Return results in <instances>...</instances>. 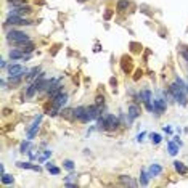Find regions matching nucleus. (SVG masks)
<instances>
[{
	"mask_svg": "<svg viewBox=\"0 0 188 188\" xmlns=\"http://www.w3.org/2000/svg\"><path fill=\"white\" fill-rule=\"evenodd\" d=\"M7 40L11 44V45H15V47H23L26 44H31V39L29 35L23 32V31H16V29H11L8 34H7Z\"/></svg>",
	"mask_w": 188,
	"mask_h": 188,
	"instance_id": "nucleus-1",
	"label": "nucleus"
},
{
	"mask_svg": "<svg viewBox=\"0 0 188 188\" xmlns=\"http://www.w3.org/2000/svg\"><path fill=\"white\" fill-rule=\"evenodd\" d=\"M100 113H101V106H98V105L87 106V108H85V114H84V117H82L80 122L87 124V122H90V121H95V119L100 117Z\"/></svg>",
	"mask_w": 188,
	"mask_h": 188,
	"instance_id": "nucleus-2",
	"label": "nucleus"
},
{
	"mask_svg": "<svg viewBox=\"0 0 188 188\" xmlns=\"http://www.w3.org/2000/svg\"><path fill=\"white\" fill-rule=\"evenodd\" d=\"M119 126H122V124H121V121H119L117 116H114V114H106V116H105V130L113 132V130H116Z\"/></svg>",
	"mask_w": 188,
	"mask_h": 188,
	"instance_id": "nucleus-3",
	"label": "nucleus"
},
{
	"mask_svg": "<svg viewBox=\"0 0 188 188\" xmlns=\"http://www.w3.org/2000/svg\"><path fill=\"white\" fill-rule=\"evenodd\" d=\"M32 21L24 18V16H13V15H8L7 21H5V26H31Z\"/></svg>",
	"mask_w": 188,
	"mask_h": 188,
	"instance_id": "nucleus-4",
	"label": "nucleus"
},
{
	"mask_svg": "<svg viewBox=\"0 0 188 188\" xmlns=\"http://www.w3.org/2000/svg\"><path fill=\"white\" fill-rule=\"evenodd\" d=\"M32 13V7H29L28 3L26 5H23V7H16L15 10H11L10 11V15H13V16H28V15H31Z\"/></svg>",
	"mask_w": 188,
	"mask_h": 188,
	"instance_id": "nucleus-5",
	"label": "nucleus"
},
{
	"mask_svg": "<svg viewBox=\"0 0 188 188\" xmlns=\"http://www.w3.org/2000/svg\"><path fill=\"white\" fill-rule=\"evenodd\" d=\"M166 108H167V105H166V100H164V98H156V100L153 101V111H154L158 116H161L163 113H166Z\"/></svg>",
	"mask_w": 188,
	"mask_h": 188,
	"instance_id": "nucleus-6",
	"label": "nucleus"
},
{
	"mask_svg": "<svg viewBox=\"0 0 188 188\" xmlns=\"http://www.w3.org/2000/svg\"><path fill=\"white\" fill-rule=\"evenodd\" d=\"M40 122H42V116H37V117L34 119L32 126L28 129V140H32V138L35 137V133L39 132V127H40Z\"/></svg>",
	"mask_w": 188,
	"mask_h": 188,
	"instance_id": "nucleus-7",
	"label": "nucleus"
},
{
	"mask_svg": "<svg viewBox=\"0 0 188 188\" xmlns=\"http://www.w3.org/2000/svg\"><path fill=\"white\" fill-rule=\"evenodd\" d=\"M29 71L23 68L21 64H10L8 66V76H24V74H28Z\"/></svg>",
	"mask_w": 188,
	"mask_h": 188,
	"instance_id": "nucleus-8",
	"label": "nucleus"
},
{
	"mask_svg": "<svg viewBox=\"0 0 188 188\" xmlns=\"http://www.w3.org/2000/svg\"><path fill=\"white\" fill-rule=\"evenodd\" d=\"M140 116V106L137 103H132L129 106V113H127V117H129V122H132L133 119H137Z\"/></svg>",
	"mask_w": 188,
	"mask_h": 188,
	"instance_id": "nucleus-9",
	"label": "nucleus"
},
{
	"mask_svg": "<svg viewBox=\"0 0 188 188\" xmlns=\"http://www.w3.org/2000/svg\"><path fill=\"white\" fill-rule=\"evenodd\" d=\"M24 55H26V53H24L21 48H11L10 53H8L10 60H23V58H26Z\"/></svg>",
	"mask_w": 188,
	"mask_h": 188,
	"instance_id": "nucleus-10",
	"label": "nucleus"
},
{
	"mask_svg": "<svg viewBox=\"0 0 188 188\" xmlns=\"http://www.w3.org/2000/svg\"><path fill=\"white\" fill-rule=\"evenodd\" d=\"M130 7V2L129 0H117V3H116V11L117 13H126Z\"/></svg>",
	"mask_w": 188,
	"mask_h": 188,
	"instance_id": "nucleus-11",
	"label": "nucleus"
},
{
	"mask_svg": "<svg viewBox=\"0 0 188 188\" xmlns=\"http://www.w3.org/2000/svg\"><path fill=\"white\" fill-rule=\"evenodd\" d=\"M174 169H175L180 175H186L188 174V167L183 163H180V161H174Z\"/></svg>",
	"mask_w": 188,
	"mask_h": 188,
	"instance_id": "nucleus-12",
	"label": "nucleus"
},
{
	"mask_svg": "<svg viewBox=\"0 0 188 188\" xmlns=\"http://www.w3.org/2000/svg\"><path fill=\"white\" fill-rule=\"evenodd\" d=\"M121 66H122V71L124 73H130L132 71V60H130V56H122Z\"/></svg>",
	"mask_w": 188,
	"mask_h": 188,
	"instance_id": "nucleus-13",
	"label": "nucleus"
},
{
	"mask_svg": "<svg viewBox=\"0 0 188 188\" xmlns=\"http://www.w3.org/2000/svg\"><path fill=\"white\" fill-rule=\"evenodd\" d=\"M16 166H18L19 169H31V170H34V172H40V170H42L39 166H34L32 163H21V161H19V163H16Z\"/></svg>",
	"mask_w": 188,
	"mask_h": 188,
	"instance_id": "nucleus-14",
	"label": "nucleus"
},
{
	"mask_svg": "<svg viewBox=\"0 0 188 188\" xmlns=\"http://www.w3.org/2000/svg\"><path fill=\"white\" fill-rule=\"evenodd\" d=\"M119 182L122 183V185H129V186H137V182L133 180L132 177H129V175H121V177H119Z\"/></svg>",
	"mask_w": 188,
	"mask_h": 188,
	"instance_id": "nucleus-15",
	"label": "nucleus"
},
{
	"mask_svg": "<svg viewBox=\"0 0 188 188\" xmlns=\"http://www.w3.org/2000/svg\"><path fill=\"white\" fill-rule=\"evenodd\" d=\"M85 114V106H77V108H74V119L76 121H82Z\"/></svg>",
	"mask_w": 188,
	"mask_h": 188,
	"instance_id": "nucleus-16",
	"label": "nucleus"
},
{
	"mask_svg": "<svg viewBox=\"0 0 188 188\" xmlns=\"http://www.w3.org/2000/svg\"><path fill=\"white\" fill-rule=\"evenodd\" d=\"M167 151H169L170 156H175V154L179 153V145H177V142H169V143H167Z\"/></svg>",
	"mask_w": 188,
	"mask_h": 188,
	"instance_id": "nucleus-17",
	"label": "nucleus"
},
{
	"mask_svg": "<svg viewBox=\"0 0 188 188\" xmlns=\"http://www.w3.org/2000/svg\"><path fill=\"white\" fill-rule=\"evenodd\" d=\"M150 172H146L145 169L142 170V174H140V185H143V186H146V185H148L150 183Z\"/></svg>",
	"mask_w": 188,
	"mask_h": 188,
	"instance_id": "nucleus-18",
	"label": "nucleus"
},
{
	"mask_svg": "<svg viewBox=\"0 0 188 188\" xmlns=\"http://www.w3.org/2000/svg\"><path fill=\"white\" fill-rule=\"evenodd\" d=\"M161 172H163V167H161L159 164H151V167H150V175L151 177L161 175Z\"/></svg>",
	"mask_w": 188,
	"mask_h": 188,
	"instance_id": "nucleus-19",
	"label": "nucleus"
},
{
	"mask_svg": "<svg viewBox=\"0 0 188 188\" xmlns=\"http://www.w3.org/2000/svg\"><path fill=\"white\" fill-rule=\"evenodd\" d=\"M39 92V89L34 85V84H31V85H28V89H26V98H32L35 93Z\"/></svg>",
	"mask_w": 188,
	"mask_h": 188,
	"instance_id": "nucleus-20",
	"label": "nucleus"
},
{
	"mask_svg": "<svg viewBox=\"0 0 188 188\" xmlns=\"http://www.w3.org/2000/svg\"><path fill=\"white\" fill-rule=\"evenodd\" d=\"M0 180H2L3 185H13V182H15V179H13V175H10V174H2V177H0Z\"/></svg>",
	"mask_w": 188,
	"mask_h": 188,
	"instance_id": "nucleus-21",
	"label": "nucleus"
},
{
	"mask_svg": "<svg viewBox=\"0 0 188 188\" xmlns=\"http://www.w3.org/2000/svg\"><path fill=\"white\" fill-rule=\"evenodd\" d=\"M40 74V68H39V66H35V68H32L29 73H28V76H26V79H28V80H34L37 76Z\"/></svg>",
	"mask_w": 188,
	"mask_h": 188,
	"instance_id": "nucleus-22",
	"label": "nucleus"
},
{
	"mask_svg": "<svg viewBox=\"0 0 188 188\" xmlns=\"http://www.w3.org/2000/svg\"><path fill=\"white\" fill-rule=\"evenodd\" d=\"M45 167L48 169V172L51 174V175H60V172H61V170H60V167L53 166L51 163H47V164H45Z\"/></svg>",
	"mask_w": 188,
	"mask_h": 188,
	"instance_id": "nucleus-23",
	"label": "nucleus"
},
{
	"mask_svg": "<svg viewBox=\"0 0 188 188\" xmlns=\"http://www.w3.org/2000/svg\"><path fill=\"white\" fill-rule=\"evenodd\" d=\"M21 79H23V76H10L8 82H10V85H18V84H21Z\"/></svg>",
	"mask_w": 188,
	"mask_h": 188,
	"instance_id": "nucleus-24",
	"label": "nucleus"
},
{
	"mask_svg": "<svg viewBox=\"0 0 188 188\" xmlns=\"http://www.w3.org/2000/svg\"><path fill=\"white\" fill-rule=\"evenodd\" d=\"M29 146H31V140H28V142H23L21 143V146H19V151L24 154V153H29L28 150H29Z\"/></svg>",
	"mask_w": 188,
	"mask_h": 188,
	"instance_id": "nucleus-25",
	"label": "nucleus"
},
{
	"mask_svg": "<svg viewBox=\"0 0 188 188\" xmlns=\"http://www.w3.org/2000/svg\"><path fill=\"white\" fill-rule=\"evenodd\" d=\"M180 55H182V58L188 63V47H186V45H180Z\"/></svg>",
	"mask_w": 188,
	"mask_h": 188,
	"instance_id": "nucleus-26",
	"label": "nucleus"
},
{
	"mask_svg": "<svg viewBox=\"0 0 188 188\" xmlns=\"http://www.w3.org/2000/svg\"><path fill=\"white\" fill-rule=\"evenodd\" d=\"M150 138H151V142H153L154 145H158V143H161V140H163V138H161V135H159V133H156V132H153V133H150Z\"/></svg>",
	"mask_w": 188,
	"mask_h": 188,
	"instance_id": "nucleus-27",
	"label": "nucleus"
},
{
	"mask_svg": "<svg viewBox=\"0 0 188 188\" xmlns=\"http://www.w3.org/2000/svg\"><path fill=\"white\" fill-rule=\"evenodd\" d=\"M63 166H64V169H68V170H74V163L71 159H64L63 161Z\"/></svg>",
	"mask_w": 188,
	"mask_h": 188,
	"instance_id": "nucleus-28",
	"label": "nucleus"
},
{
	"mask_svg": "<svg viewBox=\"0 0 188 188\" xmlns=\"http://www.w3.org/2000/svg\"><path fill=\"white\" fill-rule=\"evenodd\" d=\"M8 3L16 8V7H23V5H26V0H8Z\"/></svg>",
	"mask_w": 188,
	"mask_h": 188,
	"instance_id": "nucleus-29",
	"label": "nucleus"
},
{
	"mask_svg": "<svg viewBox=\"0 0 188 188\" xmlns=\"http://www.w3.org/2000/svg\"><path fill=\"white\" fill-rule=\"evenodd\" d=\"M71 180H76V174H74L73 170H71V174H69V175L64 179V182H66V183H71Z\"/></svg>",
	"mask_w": 188,
	"mask_h": 188,
	"instance_id": "nucleus-30",
	"label": "nucleus"
},
{
	"mask_svg": "<svg viewBox=\"0 0 188 188\" xmlns=\"http://www.w3.org/2000/svg\"><path fill=\"white\" fill-rule=\"evenodd\" d=\"M103 103H105V98H103V97H97V101H95V105H98V106H103Z\"/></svg>",
	"mask_w": 188,
	"mask_h": 188,
	"instance_id": "nucleus-31",
	"label": "nucleus"
},
{
	"mask_svg": "<svg viewBox=\"0 0 188 188\" xmlns=\"http://www.w3.org/2000/svg\"><path fill=\"white\" fill-rule=\"evenodd\" d=\"M50 156H51V151H45V153H44V156L40 158V161H42V163H44V161H45L47 158H50Z\"/></svg>",
	"mask_w": 188,
	"mask_h": 188,
	"instance_id": "nucleus-32",
	"label": "nucleus"
},
{
	"mask_svg": "<svg viewBox=\"0 0 188 188\" xmlns=\"http://www.w3.org/2000/svg\"><path fill=\"white\" fill-rule=\"evenodd\" d=\"M145 135H146V132H142V133H138V137H137V140H138V142H142V140L145 138Z\"/></svg>",
	"mask_w": 188,
	"mask_h": 188,
	"instance_id": "nucleus-33",
	"label": "nucleus"
},
{
	"mask_svg": "<svg viewBox=\"0 0 188 188\" xmlns=\"http://www.w3.org/2000/svg\"><path fill=\"white\" fill-rule=\"evenodd\" d=\"M111 16H113V11H106L105 13V19H110Z\"/></svg>",
	"mask_w": 188,
	"mask_h": 188,
	"instance_id": "nucleus-34",
	"label": "nucleus"
},
{
	"mask_svg": "<svg viewBox=\"0 0 188 188\" xmlns=\"http://www.w3.org/2000/svg\"><path fill=\"white\" fill-rule=\"evenodd\" d=\"M164 132H166V133H172V129H170L169 126H167V127L164 126Z\"/></svg>",
	"mask_w": 188,
	"mask_h": 188,
	"instance_id": "nucleus-35",
	"label": "nucleus"
},
{
	"mask_svg": "<svg viewBox=\"0 0 188 188\" xmlns=\"http://www.w3.org/2000/svg\"><path fill=\"white\" fill-rule=\"evenodd\" d=\"M79 2H85V0H79Z\"/></svg>",
	"mask_w": 188,
	"mask_h": 188,
	"instance_id": "nucleus-36",
	"label": "nucleus"
}]
</instances>
